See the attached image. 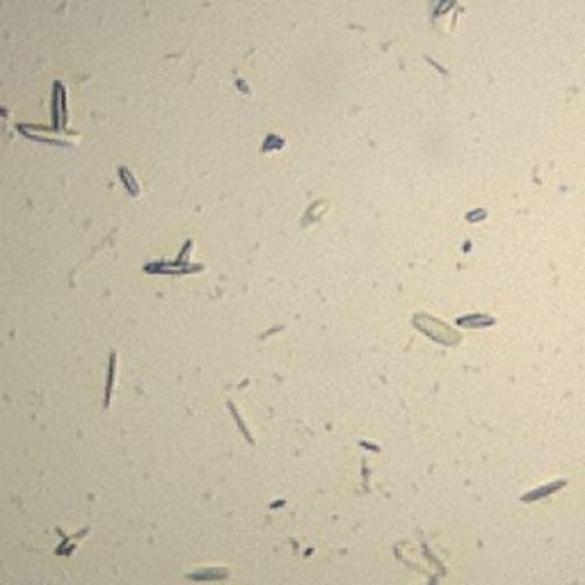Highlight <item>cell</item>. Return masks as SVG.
Returning a JSON list of instances; mask_svg holds the SVG:
<instances>
[{
  "mask_svg": "<svg viewBox=\"0 0 585 585\" xmlns=\"http://www.w3.org/2000/svg\"><path fill=\"white\" fill-rule=\"evenodd\" d=\"M115 370H117V353H110V368H108V384H106V396H103V407H110L112 400V389H115Z\"/></svg>",
  "mask_w": 585,
  "mask_h": 585,
  "instance_id": "6da1fadb",
  "label": "cell"
},
{
  "mask_svg": "<svg viewBox=\"0 0 585 585\" xmlns=\"http://www.w3.org/2000/svg\"><path fill=\"white\" fill-rule=\"evenodd\" d=\"M229 409H231V412H233V416H236V423H238V428H240V430H243V435H245V437H247V439H250V442L254 444V439H252V435H250V430H247V428H245V423H243V419H240V414H238V409H236V407H233V405H231V400H229Z\"/></svg>",
  "mask_w": 585,
  "mask_h": 585,
  "instance_id": "7a4b0ae2",
  "label": "cell"
}]
</instances>
